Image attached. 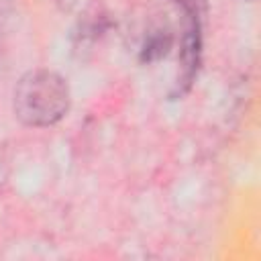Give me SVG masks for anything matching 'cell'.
<instances>
[{
  "label": "cell",
  "mask_w": 261,
  "mask_h": 261,
  "mask_svg": "<svg viewBox=\"0 0 261 261\" xmlns=\"http://www.w3.org/2000/svg\"><path fill=\"white\" fill-rule=\"evenodd\" d=\"M69 110L65 80L49 69L27 71L14 88V114L29 126H49Z\"/></svg>",
  "instance_id": "cell-1"
}]
</instances>
